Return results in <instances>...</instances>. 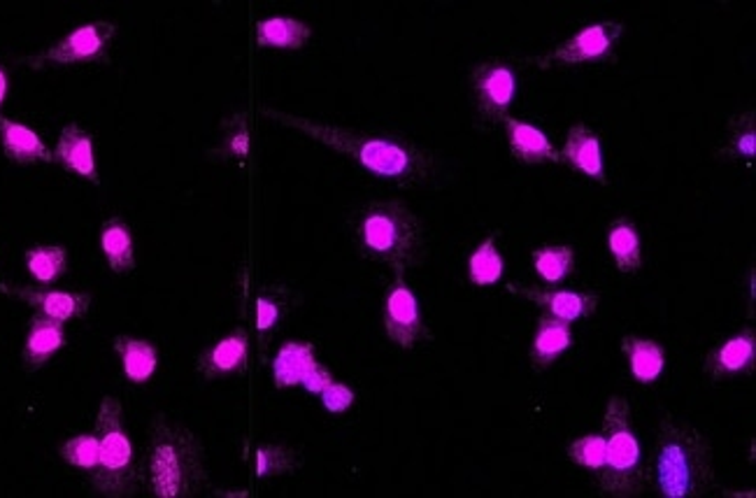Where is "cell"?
I'll use <instances>...</instances> for the list:
<instances>
[{"label":"cell","mask_w":756,"mask_h":498,"mask_svg":"<svg viewBox=\"0 0 756 498\" xmlns=\"http://www.w3.org/2000/svg\"><path fill=\"white\" fill-rule=\"evenodd\" d=\"M258 112L275 124L303 133L310 141L349 156L352 162L359 164L370 175L389 179V182L403 189L422 187L431 182L435 175L433 152L416 145L410 137L335 126L329 122H320V119H310L277 108H262Z\"/></svg>","instance_id":"cell-1"},{"label":"cell","mask_w":756,"mask_h":498,"mask_svg":"<svg viewBox=\"0 0 756 498\" xmlns=\"http://www.w3.org/2000/svg\"><path fill=\"white\" fill-rule=\"evenodd\" d=\"M645 487L662 498H703L718 487L714 452L703 431L666 414L645 466Z\"/></svg>","instance_id":"cell-2"},{"label":"cell","mask_w":756,"mask_h":498,"mask_svg":"<svg viewBox=\"0 0 756 498\" xmlns=\"http://www.w3.org/2000/svg\"><path fill=\"white\" fill-rule=\"evenodd\" d=\"M145 475L156 498H193L208 487V452L198 433L168 414H154L147 429Z\"/></svg>","instance_id":"cell-3"},{"label":"cell","mask_w":756,"mask_h":498,"mask_svg":"<svg viewBox=\"0 0 756 498\" xmlns=\"http://www.w3.org/2000/svg\"><path fill=\"white\" fill-rule=\"evenodd\" d=\"M356 247L368 262L385 264L393 275H405L424 264L426 231L401 198L366 203L356 214Z\"/></svg>","instance_id":"cell-4"},{"label":"cell","mask_w":756,"mask_h":498,"mask_svg":"<svg viewBox=\"0 0 756 498\" xmlns=\"http://www.w3.org/2000/svg\"><path fill=\"white\" fill-rule=\"evenodd\" d=\"M98 468L89 475L96 494L105 498H131L141 491L143 466L135 462V450L124 424V406L116 396H105L96 412Z\"/></svg>","instance_id":"cell-5"},{"label":"cell","mask_w":756,"mask_h":498,"mask_svg":"<svg viewBox=\"0 0 756 498\" xmlns=\"http://www.w3.org/2000/svg\"><path fill=\"white\" fill-rule=\"evenodd\" d=\"M631 403L624 396H612L603 414L605 464L596 473L603 496L633 498L645 491V466L641 441L631 424Z\"/></svg>","instance_id":"cell-6"},{"label":"cell","mask_w":756,"mask_h":498,"mask_svg":"<svg viewBox=\"0 0 756 498\" xmlns=\"http://www.w3.org/2000/svg\"><path fill=\"white\" fill-rule=\"evenodd\" d=\"M116 35V24L112 22H89L77 26L54 45L43 52L22 56L19 64L31 70H45L52 66H77V64H96L108 62V49Z\"/></svg>","instance_id":"cell-7"},{"label":"cell","mask_w":756,"mask_h":498,"mask_svg":"<svg viewBox=\"0 0 756 498\" xmlns=\"http://www.w3.org/2000/svg\"><path fill=\"white\" fill-rule=\"evenodd\" d=\"M624 35V24L622 22H596L585 26L582 31H577L568 40H564L562 45H556L552 52L543 56H529L526 64L535 66L541 70L549 68H566V66H577L587 62H599L605 58L614 45L620 43V37Z\"/></svg>","instance_id":"cell-8"},{"label":"cell","mask_w":756,"mask_h":498,"mask_svg":"<svg viewBox=\"0 0 756 498\" xmlns=\"http://www.w3.org/2000/svg\"><path fill=\"white\" fill-rule=\"evenodd\" d=\"M470 89L477 108V119L485 126H493L508 117L516 96V75L508 62L489 58L470 70Z\"/></svg>","instance_id":"cell-9"},{"label":"cell","mask_w":756,"mask_h":498,"mask_svg":"<svg viewBox=\"0 0 756 498\" xmlns=\"http://www.w3.org/2000/svg\"><path fill=\"white\" fill-rule=\"evenodd\" d=\"M385 333L389 341L401 350H414L420 343L431 341V329L426 327L420 301L405 283V275H393V283L385 294Z\"/></svg>","instance_id":"cell-10"},{"label":"cell","mask_w":756,"mask_h":498,"mask_svg":"<svg viewBox=\"0 0 756 498\" xmlns=\"http://www.w3.org/2000/svg\"><path fill=\"white\" fill-rule=\"evenodd\" d=\"M0 294L29 306L35 314L49 317L56 322L82 320L91 310V294L87 291H58V289H40L31 285H0Z\"/></svg>","instance_id":"cell-11"},{"label":"cell","mask_w":756,"mask_h":498,"mask_svg":"<svg viewBox=\"0 0 756 498\" xmlns=\"http://www.w3.org/2000/svg\"><path fill=\"white\" fill-rule=\"evenodd\" d=\"M505 289L514 296L526 298V301H531L533 306L543 308L545 314L559 317V320H566L570 324L593 314L601 303V296L591 291H564V289L559 291V289H541L535 285H516V283L505 285Z\"/></svg>","instance_id":"cell-12"},{"label":"cell","mask_w":756,"mask_h":498,"mask_svg":"<svg viewBox=\"0 0 756 498\" xmlns=\"http://www.w3.org/2000/svg\"><path fill=\"white\" fill-rule=\"evenodd\" d=\"M756 362V335L752 329L735 333L718 347H712L703 358V375L710 383H726L754 370Z\"/></svg>","instance_id":"cell-13"},{"label":"cell","mask_w":756,"mask_h":498,"mask_svg":"<svg viewBox=\"0 0 756 498\" xmlns=\"http://www.w3.org/2000/svg\"><path fill=\"white\" fill-rule=\"evenodd\" d=\"M249 358V333L247 329L237 327L229 335L219 337L214 345L203 350L196 356V373L208 383L219 380V377L245 373Z\"/></svg>","instance_id":"cell-14"},{"label":"cell","mask_w":756,"mask_h":498,"mask_svg":"<svg viewBox=\"0 0 756 498\" xmlns=\"http://www.w3.org/2000/svg\"><path fill=\"white\" fill-rule=\"evenodd\" d=\"M559 162L572 170L587 175L599 185H608V173L603 162L601 135L587 124H572L566 133V143L559 150Z\"/></svg>","instance_id":"cell-15"},{"label":"cell","mask_w":756,"mask_h":498,"mask_svg":"<svg viewBox=\"0 0 756 498\" xmlns=\"http://www.w3.org/2000/svg\"><path fill=\"white\" fill-rule=\"evenodd\" d=\"M54 162L64 166L73 175L87 179L91 185H101V175H98L96 166V150H93V135L79 126L77 122H68L62 133L56 137Z\"/></svg>","instance_id":"cell-16"},{"label":"cell","mask_w":756,"mask_h":498,"mask_svg":"<svg viewBox=\"0 0 756 498\" xmlns=\"http://www.w3.org/2000/svg\"><path fill=\"white\" fill-rule=\"evenodd\" d=\"M0 147H3L8 162L16 166L54 164V152L45 145L43 137L31 126L5 114H0Z\"/></svg>","instance_id":"cell-17"},{"label":"cell","mask_w":756,"mask_h":498,"mask_svg":"<svg viewBox=\"0 0 756 498\" xmlns=\"http://www.w3.org/2000/svg\"><path fill=\"white\" fill-rule=\"evenodd\" d=\"M68 343L66 322L49 320V317L35 314L29 322V333L22 347V366L26 373H35L49 364V358L62 352Z\"/></svg>","instance_id":"cell-18"},{"label":"cell","mask_w":756,"mask_h":498,"mask_svg":"<svg viewBox=\"0 0 756 498\" xmlns=\"http://www.w3.org/2000/svg\"><path fill=\"white\" fill-rule=\"evenodd\" d=\"M303 303L301 291L289 285H266L256 296V333L262 341V354H266L270 335L287 317Z\"/></svg>","instance_id":"cell-19"},{"label":"cell","mask_w":756,"mask_h":498,"mask_svg":"<svg viewBox=\"0 0 756 498\" xmlns=\"http://www.w3.org/2000/svg\"><path fill=\"white\" fill-rule=\"evenodd\" d=\"M503 126L508 133V145L516 162L526 166H543V164H562L559 150H554L552 141L545 131L533 126L529 122H522L516 117H505Z\"/></svg>","instance_id":"cell-20"},{"label":"cell","mask_w":756,"mask_h":498,"mask_svg":"<svg viewBox=\"0 0 756 498\" xmlns=\"http://www.w3.org/2000/svg\"><path fill=\"white\" fill-rule=\"evenodd\" d=\"M535 324L538 327H535L529 358H531V368L535 373H543L556 362V358L570 350L572 327L570 322L559 320V317H552V314H541Z\"/></svg>","instance_id":"cell-21"},{"label":"cell","mask_w":756,"mask_h":498,"mask_svg":"<svg viewBox=\"0 0 756 498\" xmlns=\"http://www.w3.org/2000/svg\"><path fill=\"white\" fill-rule=\"evenodd\" d=\"M249 114L247 110H235L219 122L216 141L208 150V156L214 164H237L249 156Z\"/></svg>","instance_id":"cell-22"},{"label":"cell","mask_w":756,"mask_h":498,"mask_svg":"<svg viewBox=\"0 0 756 498\" xmlns=\"http://www.w3.org/2000/svg\"><path fill=\"white\" fill-rule=\"evenodd\" d=\"M112 347L122 358V368L131 385H147L158 370V350L145 337L119 333L112 337Z\"/></svg>","instance_id":"cell-23"},{"label":"cell","mask_w":756,"mask_h":498,"mask_svg":"<svg viewBox=\"0 0 756 498\" xmlns=\"http://www.w3.org/2000/svg\"><path fill=\"white\" fill-rule=\"evenodd\" d=\"M316 364V347L308 341H287L273 356L275 389L301 387L308 370Z\"/></svg>","instance_id":"cell-24"},{"label":"cell","mask_w":756,"mask_h":498,"mask_svg":"<svg viewBox=\"0 0 756 498\" xmlns=\"http://www.w3.org/2000/svg\"><path fill=\"white\" fill-rule=\"evenodd\" d=\"M622 352L626 356L629 370L635 383L654 385L664 375L666 350L656 341H652V337L629 333L622 337Z\"/></svg>","instance_id":"cell-25"},{"label":"cell","mask_w":756,"mask_h":498,"mask_svg":"<svg viewBox=\"0 0 756 498\" xmlns=\"http://www.w3.org/2000/svg\"><path fill=\"white\" fill-rule=\"evenodd\" d=\"M312 37V29L291 16H270L256 22V47L262 49H303Z\"/></svg>","instance_id":"cell-26"},{"label":"cell","mask_w":756,"mask_h":498,"mask_svg":"<svg viewBox=\"0 0 756 498\" xmlns=\"http://www.w3.org/2000/svg\"><path fill=\"white\" fill-rule=\"evenodd\" d=\"M101 252L114 275H131L135 270V245L131 226L122 217H112L101 226Z\"/></svg>","instance_id":"cell-27"},{"label":"cell","mask_w":756,"mask_h":498,"mask_svg":"<svg viewBox=\"0 0 756 498\" xmlns=\"http://www.w3.org/2000/svg\"><path fill=\"white\" fill-rule=\"evenodd\" d=\"M608 250L614 258V266L624 275H635L643 268V245L638 226L631 219L620 217L608 226Z\"/></svg>","instance_id":"cell-28"},{"label":"cell","mask_w":756,"mask_h":498,"mask_svg":"<svg viewBox=\"0 0 756 498\" xmlns=\"http://www.w3.org/2000/svg\"><path fill=\"white\" fill-rule=\"evenodd\" d=\"M756 154V110L747 108L726 122L724 143L718 152L724 162H749Z\"/></svg>","instance_id":"cell-29"},{"label":"cell","mask_w":756,"mask_h":498,"mask_svg":"<svg viewBox=\"0 0 756 498\" xmlns=\"http://www.w3.org/2000/svg\"><path fill=\"white\" fill-rule=\"evenodd\" d=\"M503 273L505 262L499 252V231H493L468 256V280L475 287H493L503 280Z\"/></svg>","instance_id":"cell-30"},{"label":"cell","mask_w":756,"mask_h":498,"mask_svg":"<svg viewBox=\"0 0 756 498\" xmlns=\"http://www.w3.org/2000/svg\"><path fill=\"white\" fill-rule=\"evenodd\" d=\"M24 264L37 285H54L68 273V247L33 245L24 252Z\"/></svg>","instance_id":"cell-31"},{"label":"cell","mask_w":756,"mask_h":498,"mask_svg":"<svg viewBox=\"0 0 756 498\" xmlns=\"http://www.w3.org/2000/svg\"><path fill=\"white\" fill-rule=\"evenodd\" d=\"M301 468H303V454L289 445L264 443L254 450V473L258 480L293 475Z\"/></svg>","instance_id":"cell-32"},{"label":"cell","mask_w":756,"mask_h":498,"mask_svg":"<svg viewBox=\"0 0 756 498\" xmlns=\"http://www.w3.org/2000/svg\"><path fill=\"white\" fill-rule=\"evenodd\" d=\"M535 275L547 285H559L575 270L577 254L572 245H541L531 252Z\"/></svg>","instance_id":"cell-33"},{"label":"cell","mask_w":756,"mask_h":498,"mask_svg":"<svg viewBox=\"0 0 756 498\" xmlns=\"http://www.w3.org/2000/svg\"><path fill=\"white\" fill-rule=\"evenodd\" d=\"M62 460L77 468L91 475L98 468V435L96 433H79L68 438V441L58 447Z\"/></svg>","instance_id":"cell-34"},{"label":"cell","mask_w":756,"mask_h":498,"mask_svg":"<svg viewBox=\"0 0 756 498\" xmlns=\"http://www.w3.org/2000/svg\"><path fill=\"white\" fill-rule=\"evenodd\" d=\"M568 460L587 471L599 473L605 464V438L603 433H587L568 443Z\"/></svg>","instance_id":"cell-35"},{"label":"cell","mask_w":756,"mask_h":498,"mask_svg":"<svg viewBox=\"0 0 756 498\" xmlns=\"http://www.w3.org/2000/svg\"><path fill=\"white\" fill-rule=\"evenodd\" d=\"M320 398H322V406L331 412V414H343V412H347L352 406H354V401H356V394H354V389L349 387V385H345V383H331L322 394H320Z\"/></svg>","instance_id":"cell-36"},{"label":"cell","mask_w":756,"mask_h":498,"mask_svg":"<svg viewBox=\"0 0 756 498\" xmlns=\"http://www.w3.org/2000/svg\"><path fill=\"white\" fill-rule=\"evenodd\" d=\"M333 383V375H331V370L324 366V364H320V362H316L310 370H308V375L303 377V383H301V387L308 391V394H314V396H320L329 385Z\"/></svg>","instance_id":"cell-37"},{"label":"cell","mask_w":756,"mask_h":498,"mask_svg":"<svg viewBox=\"0 0 756 498\" xmlns=\"http://www.w3.org/2000/svg\"><path fill=\"white\" fill-rule=\"evenodd\" d=\"M8 91H10V77L5 66L0 64V114H3V106L8 101Z\"/></svg>","instance_id":"cell-38"},{"label":"cell","mask_w":756,"mask_h":498,"mask_svg":"<svg viewBox=\"0 0 756 498\" xmlns=\"http://www.w3.org/2000/svg\"><path fill=\"white\" fill-rule=\"evenodd\" d=\"M754 268L749 270V320L754 317Z\"/></svg>","instance_id":"cell-39"}]
</instances>
